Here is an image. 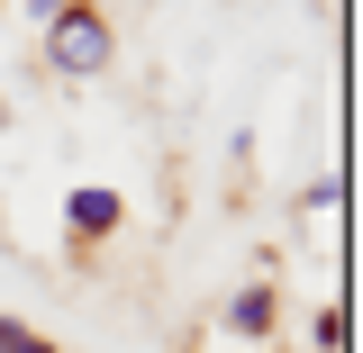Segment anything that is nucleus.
Listing matches in <instances>:
<instances>
[{"instance_id": "f257e3e1", "label": "nucleus", "mask_w": 363, "mask_h": 353, "mask_svg": "<svg viewBox=\"0 0 363 353\" xmlns=\"http://www.w3.org/2000/svg\"><path fill=\"white\" fill-rule=\"evenodd\" d=\"M45 64L73 73V82H91V73L109 64V18H100V9H55V28H45Z\"/></svg>"}, {"instance_id": "f03ea898", "label": "nucleus", "mask_w": 363, "mask_h": 353, "mask_svg": "<svg viewBox=\"0 0 363 353\" xmlns=\"http://www.w3.org/2000/svg\"><path fill=\"white\" fill-rule=\"evenodd\" d=\"M73 226H82V236H109V226H118V199H109V190H73Z\"/></svg>"}, {"instance_id": "7ed1b4c3", "label": "nucleus", "mask_w": 363, "mask_h": 353, "mask_svg": "<svg viewBox=\"0 0 363 353\" xmlns=\"http://www.w3.org/2000/svg\"><path fill=\"white\" fill-rule=\"evenodd\" d=\"M227 317H236L245 335H264V326H272V290H245V299H236V308H227Z\"/></svg>"}, {"instance_id": "20e7f679", "label": "nucleus", "mask_w": 363, "mask_h": 353, "mask_svg": "<svg viewBox=\"0 0 363 353\" xmlns=\"http://www.w3.org/2000/svg\"><path fill=\"white\" fill-rule=\"evenodd\" d=\"M0 353H45V335H28L18 317H0Z\"/></svg>"}, {"instance_id": "39448f33", "label": "nucleus", "mask_w": 363, "mask_h": 353, "mask_svg": "<svg viewBox=\"0 0 363 353\" xmlns=\"http://www.w3.org/2000/svg\"><path fill=\"white\" fill-rule=\"evenodd\" d=\"M0 118H9V109H0Z\"/></svg>"}]
</instances>
